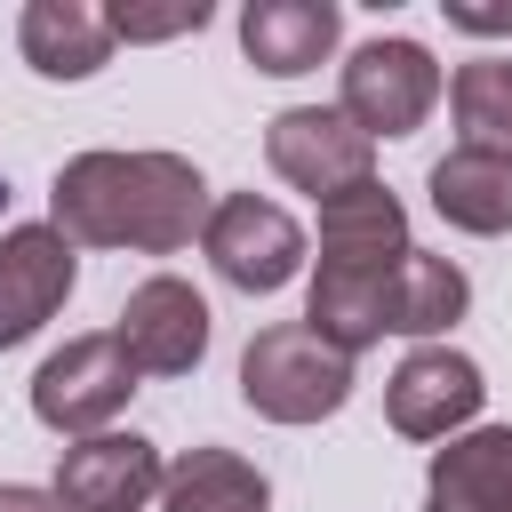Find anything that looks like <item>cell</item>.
I'll return each mask as SVG.
<instances>
[{
  "instance_id": "cell-1",
  "label": "cell",
  "mask_w": 512,
  "mask_h": 512,
  "mask_svg": "<svg viewBox=\"0 0 512 512\" xmlns=\"http://www.w3.org/2000/svg\"><path fill=\"white\" fill-rule=\"evenodd\" d=\"M208 176L184 152H72L48 184V224L72 248L176 256L208 224Z\"/></svg>"
},
{
  "instance_id": "cell-2",
  "label": "cell",
  "mask_w": 512,
  "mask_h": 512,
  "mask_svg": "<svg viewBox=\"0 0 512 512\" xmlns=\"http://www.w3.org/2000/svg\"><path fill=\"white\" fill-rule=\"evenodd\" d=\"M240 400L264 424H320L352 400V360L336 344H320L304 320L256 328L248 352H240Z\"/></svg>"
},
{
  "instance_id": "cell-3",
  "label": "cell",
  "mask_w": 512,
  "mask_h": 512,
  "mask_svg": "<svg viewBox=\"0 0 512 512\" xmlns=\"http://www.w3.org/2000/svg\"><path fill=\"white\" fill-rule=\"evenodd\" d=\"M432 104H440V64H432V48L408 40V32H376V40H360V48L336 64V112H344L368 144L416 136V128L432 120Z\"/></svg>"
},
{
  "instance_id": "cell-4",
  "label": "cell",
  "mask_w": 512,
  "mask_h": 512,
  "mask_svg": "<svg viewBox=\"0 0 512 512\" xmlns=\"http://www.w3.org/2000/svg\"><path fill=\"white\" fill-rule=\"evenodd\" d=\"M136 400V368L120 352L112 328H88V336H64L40 376H32V416L64 440H88V432H112V416Z\"/></svg>"
},
{
  "instance_id": "cell-5",
  "label": "cell",
  "mask_w": 512,
  "mask_h": 512,
  "mask_svg": "<svg viewBox=\"0 0 512 512\" xmlns=\"http://www.w3.org/2000/svg\"><path fill=\"white\" fill-rule=\"evenodd\" d=\"M200 256L216 264L224 288L272 296V288H288L304 272V224L264 192H224L208 208V224H200Z\"/></svg>"
},
{
  "instance_id": "cell-6",
  "label": "cell",
  "mask_w": 512,
  "mask_h": 512,
  "mask_svg": "<svg viewBox=\"0 0 512 512\" xmlns=\"http://www.w3.org/2000/svg\"><path fill=\"white\" fill-rule=\"evenodd\" d=\"M264 160H272L280 184H296V192H312V200L376 176V144H368L336 104H288V112H272V120H264Z\"/></svg>"
},
{
  "instance_id": "cell-7",
  "label": "cell",
  "mask_w": 512,
  "mask_h": 512,
  "mask_svg": "<svg viewBox=\"0 0 512 512\" xmlns=\"http://www.w3.org/2000/svg\"><path fill=\"white\" fill-rule=\"evenodd\" d=\"M488 400V376L472 352L456 344H416L392 376H384V416L400 440H456Z\"/></svg>"
},
{
  "instance_id": "cell-8",
  "label": "cell",
  "mask_w": 512,
  "mask_h": 512,
  "mask_svg": "<svg viewBox=\"0 0 512 512\" xmlns=\"http://www.w3.org/2000/svg\"><path fill=\"white\" fill-rule=\"evenodd\" d=\"M112 336H120L136 376H192L200 352H208V296L192 280H176V272H152V280L128 288Z\"/></svg>"
},
{
  "instance_id": "cell-9",
  "label": "cell",
  "mask_w": 512,
  "mask_h": 512,
  "mask_svg": "<svg viewBox=\"0 0 512 512\" xmlns=\"http://www.w3.org/2000/svg\"><path fill=\"white\" fill-rule=\"evenodd\" d=\"M160 472L168 464L144 432H88V440L56 448L48 496L64 512H144V504H160Z\"/></svg>"
},
{
  "instance_id": "cell-10",
  "label": "cell",
  "mask_w": 512,
  "mask_h": 512,
  "mask_svg": "<svg viewBox=\"0 0 512 512\" xmlns=\"http://www.w3.org/2000/svg\"><path fill=\"white\" fill-rule=\"evenodd\" d=\"M72 280H80V248H72L56 224H16V232H0V352L24 344V336H40V328L64 312Z\"/></svg>"
},
{
  "instance_id": "cell-11",
  "label": "cell",
  "mask_w": 512,
  "mask_h": 512,
  "mask_svg": "<svg viewBox=\"0 0 512 512\" xmlns=\"http://www.w3.org/2000/svg\"><path fill=\"white\" fill-rule=\"evenodd\" d=\"M408 248V208L400 192H384V176H360L320 200V272H384Z\"/></svg>"
},
{
  "instance_id": "cell-12",
  "label": "cell",
  "mask_w": 512,
  "mask_h": 512,
  "mask_svg": "<svg viewBox=\"0 0 512 512\" xmlns=\"http://www.w3.org/2000/svg\"><path fill=\"white\" fill-rule=\"evenodd\" d=\"M344 40V8L336 0H248L240 8V56L272 80L320 72Z\"/></svg>"
},
{
  "instance_id": "cell-13",
  "label": "cell",
  "mask_w": 512,
  "mask_h": 512,
  "mask_svg": "<svg viewBox=\"0 0 512 512\" xmlns=\"http://www.w3.org/2000/svg\"><path fill=\"white\" fill-rule=\"evenodd\" d=\"M424 512H512V424H480L432 448Z\"/></svg>"
},
{
  "instance_id": "cell-14",
  "label": "cell",
  "mask_w": 512,
  "mask_h": 512,
  "mask_svg": "<svg viewBox=\"0 0 512 512\" xmlns=\"http://www.w3.org/2000/svg\"><path fill=\"white\" fill-rule=\"evenodd\" d=\"M16 48L40 80H96L112 64V24L96 0H32L16 16Z\"/></svg>"
},
{
  "instance_id": "cell-15",
  "label": "cell",
  "mask_w": 512,
  "mask_h": 512,
  "mask_svg": "<svg viewBox=\"0 0 512 512\" xmlns=\"http://www.w3.org/2000/svg\"><path fill=\"white\" fill-rule=\"evenodd\" d=\"M464 304H472V280H464L448 256H424V248H408V256L376 280V328H384V336L432 344L440 328L464 320Z\"/></svg>"
},
{
  "instance_id": "cell-16",
  "label": "cell",
  "mask_w": 512,
  "mask_h": 512,
  "mask_svg": "<svg viewBox=\"0 0 512 512\" xmlns=\"http://www.w3.org/2000/svg\"><path fill=\"white\" fill-rule=\"evenodd\" d=\"M424 192H432V216L456 224V232H472V240L512 232V152H472V144H456V152L432 160Z\"/></svg>"
},
{
  "instance_id": "cell-17",
  "label": "cell",
  "mask_w": 512,
  "mask_h": 512,
  "mask_svg": "<svg viewBox=\"0 0 512 512\" xmlns=\"http://www.w3.org/2000/svg\"><path fill=\"white\" fill-rule=\"evenodd\" d=\"M160 512H272V480L240 448H184L160 472Z\"/></svg>"
},
{
  "instance_id": "cell-18",
  "label": "cell",
  "mask_w": 512,
  "mask_h": 512,
  "mask_svg": "<svg viewBox=\"0 0 512 512\" xmlns=\"http://www.w3.org/2000/svg\"><path fill=\"white\" fill-rule=\"evenodd\" d=\"M448 112H456V144H472V152H512V56H472V64H456Z\"/></svg>"
},
{
  "instance_id": "cell-19",
  "label": "cell",
  "mask_w": 512,
  "mask_h": 512,
  "mask_svg": "<svg viewBox=\"0 0 512 512\" xmlns=\"http://www.w3.org/2000/svg\"><path fill=\"white\" fill-rule=\"evenodd\" d=\"M216 8L208 0H168V8H104L112 40H176V32H200Z\"/></svg>"
},
{
  "instance_id": "cell-20",
  "label": "cell",
  "mask_w": 512,
  "mask_h": 512,
  "mask_svg": "<svg viewBox=\"0 0 512 512\" xmlns=\"http://www.w3.org/2000/svg\"><path fill=\"white\" fill-rule=\"evenodd\" d=\"M440 16L472 40H504L512 32V0H440Z\"/></svg>"
},
{
  "instance_id": "cell-21",
  "label": "cell",
  "mask_w": 512,
  "mask_h": 512,
  "mask_svg": "<svg viewBox=\"0 0 512 512\" xmlns=\"http://www.w3.org/2000/svg\"><path fill=\"white\" fill-rule=\"evenodd\" d=\"M0 512H64L48 488H24V480H0Z\"/></svg>"
}]
</instances>
